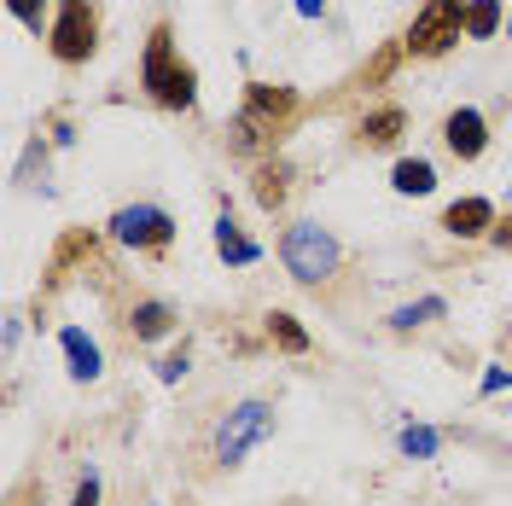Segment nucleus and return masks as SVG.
I'll return each instance as SVG.
<instances>
[{
	"label": "nucleus",
	"mask_w": 512,
	"mask_h": 506,
	"mask_svg": "<svg viewBox=\"0 0 512 506\" xmlns=\"http://www.w3.org/2000/svg\"><path fill=\"white\" fill-rule=\"evenodd\" d=\"M402 128H408V111H402V105H379V111H367V117H361V146L384 152V146H396V140H402Z\"/></svg>",
	"instance_id": "nucleus-11"
},
{
	"label": "nucleus",
	"mask_w": 512,
	"mask_h": 506,
	"mask_svg": "<svg viewBox=\"0 0 512 506\" xmlns=\"http://www.w3.org/2000/svg\"><path fill=\"white\" fill-rule=\"evenodd\" d=\"M443 227L454 239H483V233H495V204L489 198H454L443 210Z\"/></svg>",
	"instance_id": "nucleus-9"
},
{
	"label": "nucleus",
	"mask_w": 512,
	"mask_h": 506,
	"mask_svg": "<svg viewBox=\"0 0 512 506\" xmlns=\"http://www.w3.org/2000/svg\"><path fill=\"white\" fill-rule=\"evenodd\" d=\"M280 262H286V274L297 285H320L338 262H344V251H338V239L320 222H297V227H286V239H280Z\"/></svg>",
	"instance_id": "nucleus-3"
},
{
	"label": "nucleus",
	"mask_w": 512,
	"mask_h": 506,
	"mask_svg": "<svg viewBox=\"0 0 512 506\" xmlns=\"http://www.w3.org/2000/svg\"><path fill=\"white\" fill-rule=\"evenodd\" d=\"M507 35H512V18H507Z\"/></svg>",
	"instance_id": "nucleus-26"
},
{
	"label": "nucleus",
	"mask_w": 512,
	"mask_h": 506,
	"mask_svg": "<svg viewBox=\"0 0 512 506\" xmlns=\"http://www.w3.org/2000/svg\"><path fill=\"white\" fill-rule=\"evenodd\" d=\"M390 187L402 192V198H425V192L437 187V169L425 158H402L396 169H390Z\"/></svg>",
	"instance_id": "nucleus-12"
},
{
	"label": "nucleus",
	"mask_w": 512,
	"mask_h": 506,
	"mask_svg": "<svg viewBox=\"0 0 512 506\" xmlns=\"http://www.w3.org/2000/svg\"><path fill=\"white\" fill-rule=\"evenodd\" d=\"M6 6H12V18H18L30 35H41V24H47V0H6ZM47 30H53V24H47Z\"/></svg>",
	"instance_id": "nucleus-20"
},
{
	"label": "nucleus",
	"mask_w": 512,
	"mask_h": 506,
	"mask_svg": "<svg viewBox=\"0 0 512 506\" xmlns=\"http://www.w3.org/2000/svg\"><path fill=\"white\" fill-rule=\"evenodd\" d=\"M443 315H448L443 297H425V303H408V309H396V315H390V326H396V332H414V326H425V320H443Z\"/></svg>",
	"instance_id": "nucleus-18"
},
{
	"label": "nucleus",
	"mask_w": 512,
	"mask_h": 506,
	"mask_svg": "<svg viewBox=\"0 0 512 506\" xmlns=\"http://www.w3.org/2000/svg\"><path fill=\"white\" fill-rule=\"evenodd\" d=\"M297 117V94L291 88H268V82H251L245 88V105H239V117H233V152H268L286 123Z\"/></svg>",
	"instance_id": "nucleus-2"
},
{
	"label": "nucleus",
	"mask_w": 512,
	"mask_h": 506,
	"mask_svg": "<svg viewBox=\"0 0 512 506\" xmlns=\"http://www.w3.org/2000/svg\"><path fill=\"white\" fill-rule=\"evenodd\" d=\"M111 239L128 245V251H163L175 239V216L158 210V204H128L111 216Z\"/></svg>",
	"instance_id": "nucleus-7"
},
{
	"label": "nucleus",
	"mask_w": 512,
	"mask_h": 506,
	"mask_svg": "<svg viewBox=\"0 0 512 506\" xmlns=\"http://www.w3.org/2000/svg\"><path fill=\"white\" fill-rule=\"evenodd\" d=\"M140 88L158 99L163 111H187L192 99H198V76H192V64L175 53V30L169 24H152L146 35V59H140Z\"/></svg>",
	"instance_id": "nucleus-1"
},
{
	"label": "nucleus",
	"mask_w": 512,
	"mask_h": 506,
	"mask_svg": "<svg viewBox=\"0 0 512 506\" xmlns=\"http://www.w3.org/2000/svg\"><path fill=\"white\" fill-rule=\"evenodd\" d=\"M128 326H134V338H140V344H158L163 332L175 326V309H169V303H140Z\"/></svg>",
	"instance_id": "nucleus-15"
},
{
	"label": "nucleus",
	"mask_w": 512,
	"mask_h": 506,
	"mask_svg": "<svg viewBox=\"0 0 512 506\" xmlns=\"http://www.w3.org/2000/svg\"><path fill=\"white\" fill-rule=\"evenodd\" d=\"M216 251H222V262H233V268H251L256 256H262L251 239L239 233V222H233V216H222V222H216Z\"/></svg>",
	"instance_id": "nucleus-13"
},
{
	"label": "nucleus",
	"mask_w": 512,
	"mask_h": 506,
	"mask_svg": "<svg viewBox=\"0 0 512 506\" xmlns=\"http://www.w3.org/2000/svg\"><path fill=\"white\" fill-rule=\"evenodd\" d=\"M76 506H99V477H94V472L76 483Z\"/></svg>",
	"instance_id": "nucleus-22"
},
{
	"label": "nucleus",
	"mask_w": 512,
	"mask_h": 506,
	"mask_svg": "<svg viewBox=\"0 0 512 506\" xmlns=\"http://www.w3.org/2000/svg\"><path fill=\"white\" fill-rule=\"evenodd\" d=\"M495 30H501V0H466V35L489 41Z\"/></svg>",
	"instance_id": "nucleus-17"
},
{
	"label": "nucleus",
	"mask_w": 512,
	"mask_h": 506,
	"mask_svg": "<svg viewBox=\"0 0 512 506\" xmlns=\"http://www.w3.org/2000/svg\"><path fill=\"white\" fill-rule=\"evenodd\" d=\"M460 35H466V6L460 0H425L419 18L408 24V35H402V47L414 59H443Z\"/></svg>",
	"instance_id": "nucleus-5"
},
{
	"label": "nucleus",
	"mask_w": 512,
	"mask_h": 506,
	"mask_svg": "<svg viewBox=\"0 0 512 506\" xmlns=\"http://www.w3.org/2000/svg\"><path fill=\"white\" fill-rule=\"evenodd\" d=\"M297 12H303V18H320V12H326V0H297Z\"/></svg>",
	"instance_id": "nucleus-25"
},
{
	"label": "nucleus",
	"mask_w": 512,
	"mask_h": 506,
	"mask_svg": "<svg viewBox=\"0 0 512 506\" xmlns=\"http://www.w3.org/2000/svg\"><path fill=\"white\" fill-rule=\"evenodd\" d=\"M268 431H274V408H268V402H239V408L222 419V431H216V460H222V466H239Z\"/></svg>",
	"instance_id": "nucleus-6"
},
{
	"label": "nucleus",
	"mask_w": 512,
	"mask_h": 506,
	"mask_svg": "<svg viewBox=\"0 0 512 506\" xmlns=\"http://www.w3.org/2000/svg\"><path fill=\"white\" fill-rule=\"evenodd\" d=\"M443 140H448V152L454 158H483V146H489V123H483L472 105H460V111H448L443 117Z\"/></svg>",
	"instance_id": "nucleus-8"
},
{
	"label": "nucleus",
	"mask_w": 512,
	"mask_h": 506,
	"mask_svg": "<svg viewBox=\"0 0 512 506\" xmlns=\"http://www.w3.org/2000/svg\"><path fill=\"white\" fill-rule=\"evenodd\" d=\"M268 338L286 349V355H303V349H309V332H303L297 315H286V309H274V315H268Z\"/></svg>",
	"instance_id": "nucleus-16"
},
{
	"label": "nucleus",
	"mask_w": 512,
	"mask_h": 506,
	"mask_svg": "<svg viewBox=\"0 0 512 506\" xmlns=\"http://www.w3.org/2000/svg\"><path fill=\"white\" fill-rule=\"evenodd\" d=\"M402 454H408V460H431V454H437V431H431V425H408V431H402Z\"/></svg>",
	"instance_id": "nucleus-19"
},
{
	"label": "nucleus",
	"mask_w": 512,
	"mask_h": 506,
	"mask_svg": "<svg viewBox=\"0 0 512 506\" xmlns=\"http://www.w3.org/2000/svg\"><path fill=\"white\" fill-rule=\"evenodd\" d=\"M286 181H291V169L286 163H262V169H256V204H262V210H280V204H286Z\"/></svg>",
	"instance_id": "nucleus-14"
},
{
	"label": "nucleus",
	"mask_w": 512,
	"mask_h": 506,
	"mask_svg": "<svg viewBox=\"0 0 512 506\" xmlns=\"http://www.w3.org/2000/svg\"><path fill=\"white\" fill-rule=\"evenodd\" d=\"M495 245H501V251H512V216H507V222H495Z\"/></svg>",
	"instance_id": "nucleus-24"
},
{
	"label": "nucleus",
	"mask_w": 512,
	"mask_h": 506,
	"mask_svg": "<svg viewBox=\"0 0 512 506\" xmlns=\"http://www.w3.org/2000/svg\"><path fill=\"white\" fill-rule=\"evenodd\" d=\"M512 384V373H501V367H489V373H483V396H495V390H507Z\"/></svg>",
	"instance_id": "nucleus-23"
},
{
	"label": "nucleus",
	"mask_w": 512,
	"mask_h": 506,
	"mask_svg": "<svg viewBox=\"0 0 512 506\" xmlns=\"http://www.w3.org/2000/svg\"><path fill=\"white\" fill-rule=\"evenodd\" d=\"M59 64H88L99 53V0H59V18L47 30Z\"/></svg>",
	"instance_id": "nucleus-4"
},
{
	"label": "nucleus",
	"mask_w": 512,
	"mask_h": 506,
	"mask_svg": "<svg viewBox=\"0 0 512 506\" xmlns=\"http://www.w3.org/2000/svg\"><path fill=\"white\" fill-rule=\"evenodd\" d=\"M59 349H64V361H70V379H76V384H94L99 379V344L82 332V326H64Z\"/></svg>",
	"instance_id": "nucleus-10"
},
{
	"label": "nucleus",
	"mask_w": 512,
	"mask_h": 506,
	"mask_svg": "<svg viewBox=\"0 0 512 506\" xmlns=\"http://www.w3.org/2000/svg\"><path fill=\"white\" fill-rule=\"evenodd\" d=\"M181 373H187V349H181V355H163V361H158V379L163 384H181Z\"/></svg>",
	"instance_id": "nucleus-21"
}]
</instances>
